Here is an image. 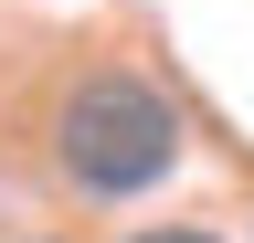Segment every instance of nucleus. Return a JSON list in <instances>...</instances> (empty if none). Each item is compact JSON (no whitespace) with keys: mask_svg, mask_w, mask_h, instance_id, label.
Masks as SVG:
<instances>
[{"mask_svg":"<svg viewBox=\"0 0 254 243\" xmlns=\"http://www.w3.org/2000/svg\"><path fill=\"white\" fill-rule=\"evenodd\" d=\"M53 169L74 180L85 201H138V191H159V180L180 169V106L159 96L148 74L95 64V74L64 85V106H53Z\"/></svg>","mask_w":254,"mask_h":243,"instance_id":"1","label":"nucleus"},{"mask_svg":"<svg viewBox=\"0 0 254 243\" xmlns=\"http://www.w3.org/2000/svg\"><path fill=\"white\" fill-rule=\"evenodd\" d=\"M127 243H222V233H201V222H159V233H127Z\"/></svg>","mask_w":254,"mask_h":243,"instance_id":"2","label":"nucleus"}]
</instances>
